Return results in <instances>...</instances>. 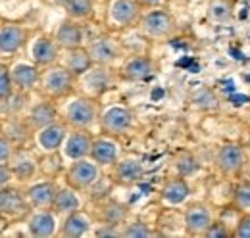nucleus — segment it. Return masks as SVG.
Segmentation results:
<instances>
[{"mask_svg": "<svg viewBox=\"0 0 250 238\" xmlns=\"http://www.w3.org/2000/svg\"><path fill=\"white\" fill-rule=\"evenodd\" d=\"M37 92L50 100H65L79 92V77L69 71L63 63H54L48 67H42L41 71V83Z\"/></svg>", "mask_w": 250, "mask_h": 238, "instance_id": "f257e3e1", "label": "nucleus"}, {"mask_svg": "<svg viewBox=\"0 0 250 238\" xmlns=\"http://www.w3.org/2000/svg\"><path fill=\"white\" fill-rule=\"evenodd\" d=\"M179 29L175 16L167 10V8H150L143 14V20L139 23L137 31L141 33V37L154 40V42H164L169 40Z\"/></svg>", "mask_w": 250, "mask_h": 238, "instance_id": "f03ea898", "label": "nucleus"}, {"mask_svg": "<svg viewBox=\"0 0 250 238\" xmlns=\"http://www.w3.org/2000/svg\"><path fill=\"white\" fill-rule=\"evenodd\" d=\"M100 102L98 98L89 94H77L63 112L62 118L69 125V129H91L100 123Z\"/></svg>", "mask_w": 250, "mask_h": 238, "instance_id": "7ed1b4c3", "label": "nucleus"}, {"mask_svg": "<svg viewBox=\"0 0 250 238\" xmlns=\"http://www.w3.org/2000/svg\"><path fill=\"white\" fill-rule=\"evenodd\" d=\"M33 211L35 209L27 198V188L23 190L21 186H16V184L0 186V215L4 225L21 223L29 219Z\"/></svg>", "mask_w": 250, "mask_h": 238, "instance_id": "20e7f679", "label": "nucleus"}, {"mask_svg": "<svg viewBox=\"0 0 250 238\" xmlns=\"http://www.w3.org/2000/svg\"><path fill=\"white\" fill-rule=\"evenodd\" d=\"M249 163V154L241 140H227L219 144L214 154V165L219 175L227 178L239 177Z\"/></svg>", "mask_w": 250, "mask_h": 238, "instance_id": "39448f33", "label": "nucleus"}, {"mask_svg": "<svg viewBox=\"0 0 250 238\" xmlns=\"http://www.w3.org/2000/svg\"><path fill=\"white\" fill-rule=\"evenodd\" d=\"M158 71H160V65L150 54L135 52V54H127L124 58V61L120 63L118 75H120V81L124 83H146L156 77Z\"/></svg>", "mask_w": 250, "mask_h": 238, "instance_id": "423d86ee", "label": "nucleus"}, {"mask_svg": "<svg viewBox=\"0 0 250 238\" xmlns=\"http://www.w3.org/2000/svg\"><path fill=\"white\" fill-rule=\"evenodd\" d=\"M89 52L94 60V65H108L114 67L118 61H124L127 56L124 42L112 33H100L87 44Z\"/></svg>", "mask_w": 250, "mask_h": 238, "instance_id": "0eeeda50", "label": "nucleus"}, {"mask_svg": "<svg viewBox=\"0 0 250 238\" xmlns=\"http://www.w3.org/2000/svg\"><path fill=\"white\" fill-rule=\"evenodd\" d=\"M29 37H31V29L25 23L4 18L0 21V54H2V60L14 58L16 54H20L27 46Z\"/></svg>", "mask_w": 250, "mask_h": 238, "instance_id": "6e6552de", "label": "nucleus"}, {"mask_svg": "<svg viewBox=\"0 0 250 238\" xmlns=\"http://www.w3.org/2000/svg\"><path fill=\"white\" fill-rule=\"evenodd\" d=\"M100 133L122 139L125 135H129L135 127V114L131 108L127 106H110L102 112L100 116Z\"/></svg>", "mask_w": 250, "mask_h": 238, "instance_id": "1a4fd4ad", "label": "nucleus"}, {"mask_svg": "<svg viewBox=\"0 0 250 238\" xmlns=\"http://www.w3.org/2000/svg\"><path fill=\"white\" fill-rule=\"evenodd\" d=\"M145 8L139 4V0H112L108 8V18L112 27L118 31L137 29L143 20Z\"/></svg>", "mask_w": 250, "mask_h": 238, "instance_id": "9d476101", "label": "nucleus"}, {"mask_svg": "<svg viewBox=\"0 0 250 238\" xmlns=\"http://www.w3.org/2000/svg\"><path fill=\"white\" fill-rule=\"evenodd\" d=\"M100 175H102L100 173V165L94 161L93 158H83V159L71 161V165L63 173V180H65V184L73 186L75 190L87 192L98 180Z\"/></svg>", "mask_w": 250, "mask_h": 238, "instance_id": "9b49d317", "label": "nucleus"}, {"mask_svg": "<svg viewBox=\"0 0 250 238\" xmlns=\"http://www.w3.org/2000/svg\"><path fill=\"white\" fill-rule=\"evenodd\" d=\"M116 81H120V75L108 67V65H94L91 71H87L79 79V89H83V94H89L94 98H102L108 90L114 89Z\"/></svg>", "mask_w": 250, "mask_h": 238, "instance_id": "f8f14e48", "label": "nucleus"}, {"mask_svg": "<svg viewBox=\"0 0 250 238\" xmlns=\"http://www.w3.org/2000/svg\"><path fill=\"white\" fill-rule=\"evenodd\" d=\"M216 213L214 208L206 202H192L183 209V229L187 237L202 238L208 227L214 223Z\"/></svg>", "mask_w": 250, "mask_h": 238, "instance_id": "ddd939ff", "label": "nucleus"}, {"mask_svg": "<svg viewBox=\"0 0 250 238\" xmlns=\"http://www.w3.org/2000/svg\"><path fill=\"white\" fill-rule=\"evenodd\" d=\"M62 46L58 44L56 37L50 33H41L31 44V60L42 69L48 65H54L62 60Z\"/></svg>", "mask_w": 250, "mask_h": 238, "instance_id": "4468645a", "label": "nucleus"}, {"mask_svg": "<svg viewBox=\"0 0 250 238\" xmlns=\"http://www.w3.org/2000/svg\"><path fill=\"white\" fill-rule=\"evenodd\" d=\"M93 227H96V219H94L93 211L77 209V211H71L63 217L60 229H58V237L81 238L89 235L93 231Z\"/></svg>", "mask_w": 250, "mask_h": 238, "instance_id": "2eb2a0df", "label": "nucleus"}, {"mask_svg": "<svg viewBox=\"0 0 250 238\" xmlns=\"http://www.w3.org/2000/svg\"><path fill=\"white\" fill-rule=\"evenodd\" d=\"M112 178L120 186H133L145 177V165L137 156H124L112 165Z\"/></svg>", "mask_w": 250, "mask_h": 238, "instance_id": "dca6fc26", "label": "nucleus"}, {"mask_svg": "<svg viewBox=\"0 0 250 238\" xmlns=\"http://www.w3.org/2000/svg\"><path fill=\"white\" fill-rule=\"evenodd\" d=\"M2 133L18 146V148H27L33 139L37 137V131L27 121L25 114L21 116H12V118H2Z\"/></svg>", "mask_w": 250, "mask_h": 238, "instance_id": "f3484780", "label": "nucleus"}, {"mask_svg": "<svg viewBox=\"0 0 250 238\" xmlns=\"http://www.w3.org/2000/svg\"><path fill=\"white\" fill-rule=\"evenodd\" d=\"M91 211H93L96 223H110V225L122 227L124 223L129 221V206L116 200V198H112V196L93 204Z\"/></svg>", "mask_w": 250, "mask_h": 238, "instance_id": "a211bd4d", "label": "nucleus"}, {"mask_svg": "<svg viewBox=\"0 0 250 238\" xmlns=\"http://www.w3.org/2000/svg\"><path fill=\"white\" fill-rule=\"evenodd\" d=\"M94 146V135L91 129H71L65 142H63V156L71 161L91 158Z\"/></svg>", "mask_w": 250, "mask_h": 238, "instance_id": "6ab92c4d", "label": "nucleus"}, {"mask_svg": "<svg viewBox=\"0 0 250 238\" xmlns=\"http://www.w3.org/2000/svg\"><path fill=\"white\" fill-rule=\"evenodd\" d=\"M58 215L52 209H35L27 219V233L33 238H50L58 235Z\"/></svg>", "mask_w": 250, "mask_h": 238, "instance_id": "aec40b11", "label": "nucleus"}, {"mask_svg": "<svg viewBox=\"0 0 250 238\" xmlns=\"http://www.w3.org/2000/svg\"><path fill=\"white\" fill-rule=\"evenodd\" d=\"M25 118H27V121L33 125V129L39 133L41 129H44V127H48L50 123L58 121L62 116H60V110H58L56 100H50V98L41 96L39 102H35L33 106H29Z\"/></svg>", "mask_w": 250, "mask_h": 238, "instance_id": "412c9836", "label": "nucleus"}, {"mask_svg": "<svg viewBox=\"0 0 250 238\" xmlns=\"http://www.w3.org/2000/svg\"><path fill=\"white\" fill-rule=\"evenodd\" d=\"M91 158L100 167H112L122 158V146H120L118 139L110 137V135H104V133L94 137V146Z\"/></svg>", "mask_w": 250, "mask_h": 238, "instance_id": "4be33fe9", "label": "nucleus"}, {"mask_svg": "<svg viewBox=\"0 0 250 238\" xmlns=\"http://www.w3.org/2000/svg\"><path fill=\"white\" fill-rule=\"evenodd\" d=\"M69 131L71 129L65 123V119L60 118L58 121L50 123L48 127H44L37 133V144L41 146L42 152H58L63 146Z\"/></svg>", "mask_w": 250, "mask_h": 238, "instance_id": "5701e85b", "label": "nucleus"}, {"mask_svg": "<svg viewBox=\"0 0 250 238\" xmlns=\"http://www.w3.org/2000/svg\"><path fill=\"white\" fill-rule=\"evenodd\" d=\"M188 196H190V186L187 182V177H181L177 173L173 177L166 178L160 188V200L171 208L183 206L188 200Z\"/></svg>", "mask_w": 250, "mask_h": 238, "instance_id": "b1692460", "label": "nucleus"}, {"mask_svg": "<svg viewBox=\"0 0 250 238\" xmlns=\"http://www.w3.org/2000/svg\"><path fill=\"white\" fill-rule=\"evenodd\" d=\"M58 190H60V184L54 178H44L27 186V198L31 202L33 209H52Z\"/></svg>", "mask_w": 250, "mask_h": 238, "instance_id": "393cba45", "label": "nucleus"}, {"mask_svg": "<svg viewBox=\"0 0 250 238\" xmlns=\"http://www.w3.org/2000/svg\"><path fill=\"white\" fill-rule=\"evenodd\" d=\"M10 167L18 182H29L39 173V158L27 148H18L10 159Z\"/></svg>", "mask_w": 250, "mask_h": 238, "instance_id": "a878e982", "label": "nucleus"}, {"mask_svg": "<svg viewBox=\"0 0 250 238\" xmlns=\"http://www.w3.org/2000/svg\"><path fill=\"white\" fill-rule=\"evenodd\" d=\"M41 67L31 61H20L16 65H12V77H14V85L18 90H23V92H35L39 89V83H41Z\"/></svg>", "mask_w": 250, "mask_h": 238, "instance_id": "bb28decb", "label": "nucleus"}, {"mask_svg": "<svg viewBox=\"0 0 250 238\" xmlns=\"http://www.w3.org/2000/svg\"><path fill=\"white\" fill-rule=\"evenodd\" d=\"M54 37L58 40V44L62 46V50H71V48H79L85 42V29L81 21H75L71 18H65L62 23L58 25V29L54 31Z\"/></svg>", "mask_w": 250, "mask_h": 238, "instance_id": "cd10ccee", "label": "nucleus"}, {"mask_svg": "<svg viewBox=\"0 0 250 238\" xmlns=\"http://www.w3.org/2000/svg\"><path fill=\"white\" fill-rule=\"evenodd\" d=\"M235 8H237V0H208L206 20L216 27L229 25L235 20Z\"/></svg>", "mask_w": 250, "mask_h": 238, "instance_id": "c85d7f7f", "label": "nucleus"}, {"mask_svg": "<svg viewBox=\"0 0 250 238\" xmlns=\"http://www.w3.org/2000/svg\"><path fill=\"white\" fill-rule=\"evenodd\" d=\"M60 63H63L69 71H73L79 79L87 73V71H91L94 67V60L91 56V52H89V48H85V46H79V48H71V50H63L62 54V60H60Z\"/></svg>", "mask_w": 250, "mask_h": 238, "instance_id": "c756f323", "label": "nucleus"}, {"mask_svg": "<svg viewBox=\"0 0 250 238\" xmlns=\"http://www.w3.org/2000/svg\"><path fill=\"white\" fill-rule=\"evenodd\" d=\"M65 18L87 23L93 21L96 14V0H58Z\"/></svg>", "mask_w": 250, "mask_h": 238, "instance_id": "7c9ffc66", "label": "nucleus"}, {"mask_svg": "<svg viewBox=\"0 0 250 238\" xmlns=\"http://www.w3.org/2000/svg\"><path fill=\"white\" fill-rule=\"evenodd\" d=\"M77 209H83V200L79 196V190H75L69 184L60 186V190L56 194V200H54V206H52V211L58 217H65L67 213L77 211Z\"/></svg>", "mask_w": 250, "mask_h": 238, "instance_id": "2f4dec72", "label": "nucleus"}, {"mask_svg": "<svg viewBox=\"0 0 250 238\" xmlns=\"http://www.w3.org/2000/svg\"><path fill=\"white\" fill-rule=\"evenodd\" d=\"M188 102L196 112H204V114H216L221 108L219 94L210 87H200V89L192 90L188 96Z\"/></svg>", "mask_w": 250, "mask_h": 238, "instance_id": "473e14b6", "label": "nucleus"}, {"mask_svg": "<svg viewBox=\"0 0 250 238\" xmlns=\"http://www.w3.org/2000/svg\"><path fill=\"white\" fill-rule=\"evenodd\" d=\"M171 165H173V171L181 177H192L200 171V161L198 158L190 152V150H179L173 154V159H171Z\"/></svg>", "mask_w": 250, "mask_h": 238, "instance_id": "72a5a7b5", "label": "nucleus"}, {"mask_svg": "<svg viewBox=\"0 0 250 238\" xmlns=\"http://www.w3.org/2000/svg\"><path fill=\"white\" fill-rule=\"evenodd\" d=\"M67 167H63L62 156L58 152H42L39 158V173L44 178H56L65 173Z\"/></svg>", "mask_w": 250, "mask_h": 238, "instance_id": "f704fd0d", "label": "nucleus"}, {"mask_svg": "<svg viewBox=\"0 0 250 238\" xmlns=\"http://www.w3.org/2000/svg\"><path fill=\"white\" fill-rule=\"evenodd\" d=\"M231 208H235L241 213L250 211V180L241 178L231 188Z\"/></svg>", "mask_w": 250, "mask_h": 238, "instance_id": "c9c22d12", "label": "nucleus"}, {"mask_svg": "<svg viewBox=\"0 0 250 238\" xmlns=\"http://www.w3.org/2000/svg\"><path fill=\"white\" fill-rule=\"evenodd\" d=\"M29 94L31 92H23V90H16L6 102L0 104V114L2 118H12V116H21L23 110L27 108L29 102Z\"/></svg>", "mask_w": 250, "mask_h": 238, "instance_id": "e433bc0d", "label": "nucleus"}, {"mask_svg": "<svg viewBox=\"0 0 250 238\" xmlns=\"http://www.w3.org/2000/svg\"><path fill=\"white\" fill-rule=\"evenodd\" d=\"M160 237V233L154 231L145 221H127L122 225V237L120 238H150Z\"/></svg>", "mask_w": 250, "mask_h": 238, "instance_id": "4c0bfd02", "label": "nucleus"}, {"mask_svg": "<svg viewBox=\"0 0 250 238\" xmlns=\"http://www.w3.org/2000/svg\"><path fill=\"white\" fill-rule=\"evenodd\" d=\"M114 186H116V182H114L112 175H100L98 180L94 182L89 190H87V196H89V200H91L93 204H96V202H100V200L108 198Z\"/></svg>", "mask_w": 250, "mask_h": 238, "instance_id": "58836bf2", "label": "nucleus"}, {"mask_svg": "<svg viewBox=\"0 0 250 238\" xmlns=\"http://www.w3.org/2000/svg\"><path fill=\"white\" fill-rule=\"evenodd\" d=\"M16 90L18 89H16V85H14L12 67L8 65L6 60H2V65H0V104L6 102Z\"/></svg>", "mask_w": 250, "mask_h": 238, "instance_id": "ea45409f", "label": "nucleus"}, {"mask_svg": "<svg viewBox=\"0 0 250 238\" xmlns=\"http://www.w3.org/2000/svg\"><path fill=\"white\" fill-rule=\"evenodd\" d=\"M202 238H235V229L227 221L216 217L214 223L208 227V231L204 233Z\"/></svg>", "mask_w": 250, "mask_h": 238, "instance_id": "a19ab883", "label": "nucleus"}, {"mask_svg": "<svg viewBox=\"0 0 250 238\" xmlns=\"http://www.w3.org/2000/svg\"><path fill=\"white\" fill-rule=\"evenodd\" d=\"M16 150H18V146L4 133H0V163H10V159L16 154Z\"/></svg>", "mask_w": 250, "mask_h": 238, "instance_id": "79ce46f5", "label": "nucleus"}, {"mask_svg": "<svg viewBox=\"0 0 250 238\" xmlns=\"http://www.w3.org/2000/svg\"><path fill=\"white\" fill-rule=\"evenodd\" d=\"M235 238H250V211L239 215L235 225Z\"/></svg>", "mask_w": 250, "mask_h": 238, "instance_id": "37998d69", "label": "nucleus"}, {"mask_svg": "<svg viewBox=\"0 0 250 238\" xmlns=\"http://www.w3.org/2000/svg\"><path fill=\"white\" fill-rule=\"evenodd\" d=\"M14 171H12V167H10V163H0V186H8V184H12V180H14Z\"/></svg>", "mask_w": 250, "mask_h": 238, "instance_id": "c03bdc74", "label": "nucleus"}, {"mask_svg": "<svg viewBox=\"0 0 250 238\" xmlns=\"http://www.w3.org/2000/svg\"><path fill=\"white\" fill-rule=\"evenodd\" d=\"M162 2L164 0H139V4L145 8V10H150V8H158V6H162Z\"/></svg>", "mask_w": 250, "mask_h": 238, "instance_id": "a18cd8bd", "label": "nucleus"}, {"mask_svg": "<svg viewBox=\"0 0 250 238\" xmlns=\"http://www.w3.org/2000/svg\"><path fill=\"white\" fill-rule=\"evenodd\" d=\"M243 142V146H245V150H247V154H249V158H250V133H249V137L245 139V140H241Z\"/></svg>", "mask_w": 250, "mask_h": 238, "instance_id": "49530a36", "label": "nucleus"}, {"mask_svg": "<svg viewBox=\"0 0 250 238\" xmlns=\"http://www.w3.org/2000/svg\"><path fill=\"white\" fill-rule=\"evenodd\" d=\"M245 123L249 125V129H250V108H249V112L245 114Z\"/></svg>", "mask_w": 250, "mask_h": 238, "instance_id": "de8ad7c7", "label": "nucleus"}]
</instances>
